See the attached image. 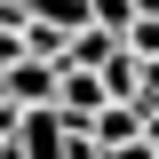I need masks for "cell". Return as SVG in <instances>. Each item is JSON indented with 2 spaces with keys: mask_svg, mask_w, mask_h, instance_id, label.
Masks as SVG:
<instances>
[{
  "mask_svg": "<svg viewBox=\"0 0 159 159\" xmlns=\"http://www.w3.org/2000/svg\"><path fill=\"white\" fill-rule=\"evenodd\" d=\"M0 96L24 103V111H32V103H56V64H48V56H16V64H0Z\"/></svg>",
  "mask_w": 159,
  "mask_h": 159,
  "instance_id": "1",
  "label": "cell"
},
{
  "mask_svg": "<svg viewBox=\"0 0 159 159\" xmlns=\"http://www.w3.org/2000/svg\"><path fill=\"white\" fill-rule=\"evenodd\" d=\"M16 151H24V159H64V119H56V103H32V111L16 119Z\"/></svg>",
  "mask_w": 159,
  "mask_h": 159,
  "instance_id": "2",
  "label": "cell"
},
{
  "mask_svg": "<svg viewBox=\"0 0 159 159\" xmlns=\"http://www.w3.org/2000/svg\"><path fill=\"white\" fill-rule=\"evenodd\" d=\"M96 80H103V96H111V103H135V80H143V56L127 48V40H119L111 56L96 64Z\"/></svg>",
  "mask_w": 159,
  "mask_h": 159,
  "instance_id": "3",
  "label": "cell"
},
{
  "mask_svg": "<svg viewBox=\"0 0 159 159\" xmlns=\"http://www.w3.org/2000/svg\"><path fill=\"white\" fill-rule=\"evenodd\" d=\"M111 48H119V32H103V24H80V32H64V56H56V64H80V72H96Z\"/></svg>",
  "mask_w": 159,
  "mask_h": 159,
  "instance_id": "4",
  "label": "cell"
},
{
  "mask_svg": "<svg viewBox=\"0 0 159 159\" xmlns=\"http://www.w3.org/2000/svg\"><path fill=\"white\" fill-rule=\"evenodd\" d=\"M88 135H96V143H127V135H143V103H103V111L88 119Z\"/></svg>",
  "mask_w": 159,
  "mask_h": 159,
  "instance_id": "5",
  "label": "cell"
},
{
  "mask_svg": "<svg viewBox=\"0 0 159 159\" xmlns=\"http://www.w3.org/2000/svg\"><path fill=\"white\" fill-rule=\"evenodd\" d=\"M24 16L56 24V32H80V24H88V0H24Z\"/></svg>",
  "mask_w": 159,
  "mask_h": 159,
  "instance_id": "6",
  "label": "cell"
},
{
  "mask_svg": "<svg viewBox=\"0 0 159 159\" xmlns=\"http://www.w3.org/2000/svg\"><path fill=\"white\" fill-rule=\"evenodd\" d=\"M135 16H143L135 0H88V24H103V32H127Z\"/></svg>",
  "mask_w": 159,
  "mask_h": 159,
  "instance_id": "7",
  "label": "cell"
},
{
  "mask_svg": "<svg viewBox=\"0 0 159 159\" xmlns=\"http://www.w3.org/2000/svg\"><path fill=\"white\" fill-rule=\"evenodd\" d=\"M119 40H127L135 56H159V16H135V24H127V32H119Z\"/></svg>",
  "mask_w": 159,
  "mask_h": 159,
  "instance_id": "8",
  "label": "cell"
},
{
  "mask_svg": "<svg viewBox=\"0 0 159 159\" xmlns=\"http://www.w3.org/2000/svg\"><path fill=\"white\" fill-rule=\"evenodd\" d=\"M135 103L159 111V56H143V80H135Z\"/></svg>",
  "mask_w": 159,
  "mask_h": 159,
  "instance_id": "9",
  "label": "cell"
},
{
  "mask_svg": "<svg viewBox=\"0 0 159 159\" xmlns=\"http://www.w3.org/2000/svg\"><path fill=\"white\" fill-rule=\"evenodd\" d=\"M103 159H159V151H151L143 135H127V143H103Z\"/></svg>",
  "mask_w": 159,
  "mask_h": 159,
  "instance_id": "10",
  "label": "cell"
},
{
  "mask_svg": "<svg viewBox=\"0 0 159 159\" xmlns=\"http://www.w3.org/2000/svg\"><path fill=\"white\" fill-rule=\"evenodd\" d=\"M64 159H103V143L96 135H64Z\"/></svg>",
  "mask_w": 159,
  "mask_h": 159,
  "instance_id": "11",
  "label": "cell"
},
{
  "mask_svg": "<svg viewBox=\"0 0 159 159\" xmlns=\"http://www.w3.org/2000/svg\"><path fill=\"white\" fill-rule=\"evenodd\" d=\"M143 143H151V151H159V111H143Z\"/></svg>",
  "mask_w": 159,
  "mask_h": 159,
  "instance_id": "12",
  "label": "cell"
},
{
  "mask_svg": "<svg viewBox=\"0 0 159 159\" xmlns=\"http://www.w3.org/2000/svg\"><path fill=\"white\" fill-rule=\"evenodd\" d=\"M135 8H143V16H159V0H135Z\"/></svg>",
  "mask_w": 159,
  "mask_h": 159,
  "instance_id": "13",
  "label": "cell"
}]
</instances>
